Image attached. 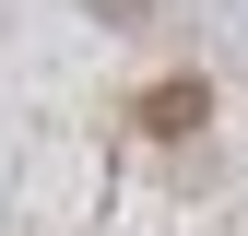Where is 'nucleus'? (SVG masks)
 I'll return each instance as SVG.
<instances>
[{
  "label": "nucleus",
  "instance_id": "obj_1",
  "mask_svg": "<svg viewBox=\"0 0 248 236\" xmlns=\"http://www.w3.org/2000/svg\"><path fill=\"white\" fill-rule=\"evenodd\" d=\"M142 118H154V130H189V118H201V83H166V95H154Z\"/></svg>",
  "mask_w": 248,
  "mask_h": 236
}]
</instances>
